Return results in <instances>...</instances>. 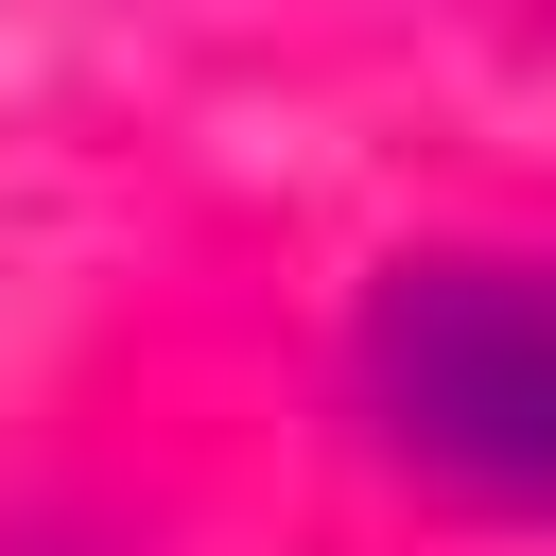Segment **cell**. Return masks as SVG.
Wrapping results in <instances>:
<instances>
[{
	"label": "cell",
	"mask_w": 556,
	"mask_h": 556,
	"mask_svg": "<svg viewBox=\"0 0 556 556\" xmlns=\"http://www.w3.org/2000/svg\"><path fill=\"white\" fill-rule=\"evenodd\" d=\"M365 434L469 504H556V261L539 243H434L365 295Z\"/></svg>",
	"instance_id": "obj_1"
}]
</instances>
